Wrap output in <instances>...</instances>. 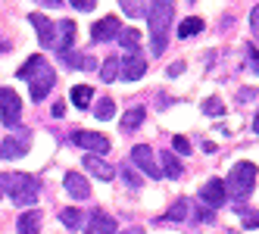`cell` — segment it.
<instances>
[{"label": "cell", "mask_w": 259, "mask_h": 234, "mask_svg": "<svg viewBox=\"0 0 259 234\" xmlns=\"http://www.w3.org/2000/svg\"><path fill=\"white\" fill-rule=\"evenodd\" d=\"M53 84H57V72H53L47 63H41L38 69L31 72V78H28V94L34 103H41L50 91H53Z\"/></svg>", "instance_id": "5b68a950"}, {"label": "cell", "mask_w": 259, "mask_h": 234, "mask_svg": "<svg viewBox=\"0 0 259 234\" xmlns=\"http://www.w3.org/2000/svg\"><path fill=\"white\" fill-rule=\"evenodd\" d=\"M72 144L75 147H81V150H94V153H106L113 144H109V137L106 134H97V131H72Z\"/></svg>", "instance_id": "30bf717a"}, {"label": "cell", "mask_w": 259, "mask_h": 234, "mask_svg": "<svg viewBox=\"0 0 259 234\" xmlns=\"http://www.w3.org/2000/svg\"><path fill=\"white\" fill-rule=\"evenodd\" d=\"M119 175H122V181H125L128 188H132V191H138V188L144 184V178L135 172V163H132V166H122V172H119Z\"/></svg>", "instance_id": "f1b7e54d"}, {"label": "cell", "mask_w": 259, "mask_h": 234, "mask_svg": "<svg viewBox=\"0 0 259 234\" xmlns=\"http://www.w3.org/2000/svg\"><path fill=\"white\" fill-rule=\"evenodd\" d=\"M122 31V22L116 19V16H103L100 22H94V28H91V41L94 44H106V41H116Z\"/></svg>", "instance_id": "8fae6325"}, {"label": "cell", "mask_w": 259, "mask_h": 234, "mask_svg": "<svg viewBox=\"0 0 259 234\" xmlns=\"http://www.w3.org/2000/svg\"><path fill=\"white\" fill-rule=\"evenodd\" d=\"M63 113H66V106H63V103H53V116L63 119Z\"/></svg>", "instance_id": "f35d334b"}, {"label": "cell", "mask_w": 259, "mask_h": 234, "mask_svg": "<svg viewBox=\"0 0 259 234\" xmlns=\"http://www.w3.org/2000/svg\"><path fill=\"white\" fill-rule=\"evenodd\" d=\"M240 219H244V228H259V212L253 209H240Z\"/></svg>", "instance_id": "d6a6232c"}, {"label": "cell", "mask_w": 259, "mask_h": 234, "mask_svg": "<svg viewBox=\"0 0 259 234\" xmlns=\"http://www.w3.org/2000/svg\"><path fill=\"white\" fill-rule=\"evenodd\" d=\"M7 50H10V44H7V41H0V53H7Z\"/></svg>", "instance_id": "7bdbcfd3"}, {"label": "cell", "mask_w": 259, "mask_h": 234, "mask_svg": "<svg viewBox=\"0 0 259 234\" xmlns=\"http://www.w3.org/2000/svg\"><path fill=\"white\" fill-rule=\"evenodd\" d=\"M94 116H97L100 122H106V119H113V116H116V103L109 100V97H100V103L94 106Z\"/></svg>", "instance_id": "83f0119b"}, {"label": "cell", "mask_w": 259, "mask_h": 234, "mask_svg": "<svg viewBox=\"0 0 259 234\" xmlns=\"http://www.w3.org/2000/svg\"><path fill=\"white\" fill-rule=\"evenodd\" d=\"M119 47L132 57V53H141V31H135V28H122L119 31Z\"/></svg>", "instance_id": "ffe728a7"}, {"label": "cell", "mask_w": 259, "mask_h": 234, "mask_svg": "<svg viewBox=\"0 0 259 234\" xmlns=\"http://www.w3.org/2000/svg\"><path fill=\"white\" fill-rule=\"evenodd\" d=\"M41 63H44V57H41V53H34V57H28V60L22 63V69H16V78H22V81H28V78H31V72L38 69Z\"/></svg>", "instance_id": "4316f807"}, {"label": "cell", "mask_w": 259, "mask_h": 234, "mask_svg": "<svg viewBox=\"0 0 259 234\" xmlns=\"http://www.w3.org/2000/svg\"><path fill=\"white\" fill-rule=\"evenodd\" d=\"M144 72H147L144 53H132V57H125V63H122V69H119V78H125V81H138V78H144Z\"/></svg>", "instance_id": "4fadbf2b"}, {"label": "cell", "mask_w": 259, "mask_h": 234, "mask_svg": "<svg viewBox=\"0 0 259 234\" xmlns=\"http://www.w3.org/2000/svg\"><path fill=\"white\" fill-rule=\"evenodd\" d=\"M119 7L125 10V16H128V19H144V16H147L144 0H119Z\"/></svg>", "instance_id": "484cf974"}, {"label": "cell", "mask_w": 259, "mask_h": 234, "mask_svg": "<svg viewBox=\"0 0 259 234\" xmlns=\"http://www.w3.org/2000/svg\"><path fill=\"white\" fill-rule=\"evenodd\" d=\"M188 209H191V203L181 197V200H175V206L162 215V222H184V219H188Z\"/></svg>", "instance_id": "cb8c5ba5"}, {"label": "cell", "mask_w": 259, "mask_h": 234, "mask_svg": "<svg viewBox=\"0 0 259 234\" xmlns=\"http://www.w3.org/2000/svg\"><path fill=\"white\" fill-rule=\"evenodd\" d=\"M144 119H147V110H144V106H132V110L125 113V119L119 122L122 134H132V131H138L141 125H144Z\"/></svg>", "instance_id": "ac0fdd59"}, {"label": "cell", "mask_w": 259, "mask_h": 234, "mask_svg": "<svg viewBox=\"0 0 259 234\" xmlns=\"http://www.w3.org/2000/svg\"><path fill=\"white\" fill-rule=\"evenodd\" d=\"M203 113L206 116H222L225 113V103H222L219 97H209V100H203Z\"/></svg>", "instance_id": "f546056e"}, {"label": "cell", "mask_w": 259, "mask_h": 234, "mask_svg": "<svg viewBox=\"0 0 259 234\" xmlns=\"http://www.w3.org/2000/svg\"><path fill=\"white\" fill-rule=\"evenodd\" d=\"M250 28H253V34L259 38V4L253 7V13H250Z\"/></svg>", "instance_id": "8d00e7d4"}, {"label": "cell", "mask_w": 259, "mask_h": 234, "mask_svg": "<svg viewBox=\"0 0 259 234\" xmlns=\"http://www.w3.org/2000/svg\"><path fill=\"white\" fill-rule=\"evenodd\" d=\"M84 234H116V219H109L106 212H94L84 225Z\"/></svg>", "instance_id": "5bb4252c"}, {"label": "cell", "mask_w": 259, "mask_h": 234, "mask_svg": "<svg viewBox=\"0 0 259 234\" xmlns=\"http://www.w3.org/2000/svg\"><path fill=\"white\" fill-rule=\"evenodd\" d=\"M159 166H162L165 178H181L184 175V166H181V159H175V150H165L159 156Z\"/></svg>", "instance_id": "d6986e66"}, {"label": "cell", "mask_w": 259, "mask_h": 234, "mask_svg": "<svg viewBox=\"0 0 259 234\" xmlns=\"http://www.w3.org/2000/svg\"><path fill=\"white\" fill-rule=\"evenodd\" d=\"M22 116V97L13 91V87H0V122L7 125V128H19V119Z\"/></svg>", "instance_id": "277c9868"}, {"label": "cell", "mask_w": 259, "mask_h": 234, "mask_svg": "<svg viewBox=\"0 0 259 234\" xmlns=\"http://www.w3.org/2000/svg\"><path fill=\"white\" fill-rule=\"evenodd\" d=\"M28 22L34 25V31H38V41H41L44 50H57V25H53L47 16L31 13V16H28Z\"/></svg>", "instance_id": "9c48e42d"}, {"label": "cell", "mask_w": 259, "mask_h": 234, "mask_svg": "<svg viewBox=\"0 0 259 234\" xmlns=\"http://www.w3.org/2000/svg\"><path fill=\"white\" fill-rule=\"evenodd\" d=\"M200 31H203V19L200 16H191V19H184L178 25V38H194V34H200Z\"/></svg>", "instance_id": "d4e9b609"}, {"label": "cell", "mask_w": 259, "mask_h": 234, "mask_svg": "<svg viewBox=\"0 0 259 234\" xmlns=\"http://www.w3.org/2000/svg\"><path fill=\"white\" fill-rule=\"evenodd\" d=\"M31 147V131H19L0 141V159H22Z\"/></svg>", "instance_id": "8992f818"}, {"label": "cell", "mask_w": 259, "mask_h": 234, "mask_svg": "<svg viewBox=\"0 0 259 234\" xmlns=\"http://www.w3.org/2000/svg\"><path fill=\"white\" fill-rule=\"evenodd\" d=\"M247 66L259 75V50H256V47H250V50H247Z\"/></svg>", "instance_id": "e575fe53"}, {"label": "cell", "mask_w": 259, "mask_h": 234, "mask_svg": "<svg viewBox=\"0 0 259 234\" xmlns=\"http://www.w3.org/2000/svg\"><path fill=\"white\" fill-rule=\"evenodd\" d=\"M132 163H135V169H141L147 178H162V169L156 166V156H153V150L147 147V144H138V147L132 150Z\"/></svg>", "instance_id": "ba28073f"}, {"label": "cell", "mask_w": 259, "mask_h": 234, "mask_svg": "<svg viewBox=\"0 0 259 234\" xmlns=\"http://www.w3.org/2000/svg\"><path fill=\"white\" fill-rule=\"evenodd\" d=\"M172 150H178L181 156H188V153H191V141L181 137V134H175V137H172Z\"/></svg>", "instance_id": "1f68e13d"}, {"label": "cell", "mask_w": 259, "mask_h": 234, "mask_svg": "<svg viewBox=\"0 0 259 234\" xmlns=\"http://www.w3.org/2000/svg\"><path fill=\"white\" fill-rule=\"evenodd\" d=\"M84 169H88L91 175H94V178H100V181H109V178H113V175H116V169H113V166H109V163H106V159H100V156H94V153H91V156H84Z\"/></svg>", "instance_id": "2e32d148"}, {"label": "cell", "mask_w": 259, "mask_h": 234, "mask_svg": "<svg viewBox=\"0 0 259 234\" xmlns=\"http://www.w3.org/2000/svg\"><path fill=\"white\" fill-rule=\"evenodd\" d=\"M225 200H228V188H225L222 178H209V181L200 188V203L203 206L219 209V206H225Z\"/></svg>", "instance_id": "52a82bcc"}, {"label": "cell", "mask_w": 259, "mask_h": 234, "mask_svg": "<svg viewBox=\"0 0 259 234\" xmlns=\"http://www.w3.org/2000/svg\"><path fill=\"white\" fill-rule=\"evenodd\" d=\"M253 97H256L253 87H240V91H237V103H247V100H253Z\"/></svg>", "instance_id": "74e56055"}, {"label": "cell", "mask_w": 259, "mask_h": 234, "mask_svg": "<svg viewBox=\"0 0 259 234\" xmlns=\"http://www.w3.org/2000/svg\"><path fill=\"white\" fill-rule=\"evenodd\" d=\"M0 191L10 194V200L16 206H34L41 197V178L25 172H7L0 175Z\"/></svg>", "instance_id": "7a4b0ae2"}, {"label": "cell", "mask_w": 259, "mask_h": 234, "mask_svg": "<svg viewBox=\"0 0 259 234\" xmlns=\"http://www.w3.org/2000/svg\"><path fill=\"white\" fill-rule=\"evenodd\" d=\"M253 131H256V134H259V113H256V116H253Z\"/></svg>", "instance_id": "b9f144b4"}, {"label": "cell", "mask_w": 259, "mask_h": 234, "mask_svg": "<svg viewBox=\"0 0 259 234\" xmlns=\"http://www.w3.org/2000/svg\"><path fill=\"white\" fill-rule=\"evenodd\" d=\"M41 222H44V215L38 209H28L16 219V231L19 234H41Z\"/></svg>", "instance_id": "9a60e30c"}, {"label": "cell", "mask_w": 259, "mask_h": 234, "mask_svg": "<svg viewBox=\"0 0 259 234\" xmlns=\"http://www.w3.org/2000/svg\"><path fill=\"white\" fill-rule=\"evenodd\" d=\"M256 172L259 169L253 163H237L231 169V175H228V181H225L228 197H234V200H247L250 191H253V184H256Z\"/></svg>", "instance_id": "3957f363"}, {"label": "cell", "mask_w": 259, "mask_h": 234, "mask_svg": "<svg viewBox=\"0 0 259 234\" xmlns=\"http://www.w3.org/2000/svg\"><path fill=\"white\" fill-rule=\"evenodd\" d=\"M63 188H66V194L72 197V200H88V197H91V184H88V178H84V175H78V172H66Z\"/></svg>", "instance_id": "7c38bea8"}, {"label": "cell", "mask_w": 259, "mask_h": 234, "mask_svg": "<svg viewBox=\"0 0 259 234\" xmlns=\"http://www.w3.org/2000/svg\"><path fill=\"white\" fill-rule=\"evenodd\" d=\"M69 4H72V7H75L78 13H91V10H94V7H97V0H69Z\"/></svg>", "instance_id": "836d02e7"}, {"label": "cell", "mask_w": 259, "mask_h": 234, "mask_svg": "<svg viewBox=\"0 0 259 234\" xmlns=\"http://www.w3.org/2000/svg\"><path fill=\"white\" fill-rule=\"evenodd\" d=\"M119 69H122V63H119L116 57H106V60H103V69H97V72H100V81H106V84L116 81V78H119Z\"/></svg>", "instance_id": "603a6c76"}, {"label": "cell", "mask_w": 259, "mask_h": 234, "mask_svg": "<svg viewBox=\"0 0 259 234\" xmlns=\"http://www.w3.org/2000/svg\"><path fill=\"white\" fill-rule=\"evenodd\" d=\"M44 7H50V10H57V7H63V0H41Z\"/></svg>", "instance_id": "ab89813d"}, {"label": "cell", "mask_w": 259, "mask_h": 234, "mask_svg": "<svg viewBox=\"0 0 259 234\" xmlns=\"http://www.w3.org/2000/svg\"><path fill=\"white\" fill-rule=\"evenodd\" d=\"M194 222H203V225H212L215 222V212L209 206H197L194 209Z\"/></svg>", "instance_id": "4dcf8cb0"}, {"label": "cell", "mask_w": 259, "mask_h": 234, "mask_svg": "<svg viewBox=\"0 0 259 234\" xmlns=\"http://www.w3.org/2000/svg\"><path fill=\"white\" fill-rule=\"evenodd\" d=\"M75 22L72 19H63L60 25H57V53H63V50H72V44H75Z\"/></svg>", "instance_id": "e0dca14e"}, {"label": "cell", "mask_w": 259, "mask_h": 234, "mask_svg": "<svg viewBox=\"0 0 259 234\" xmlns=\"http://www.w3.org/2000/svg\"><path fill=\"white\" fill-rule=\"evenodd\" d=\"M119 234H144V228H138V225H132V228H125V231H119Z\"/></svg>", "instance_id": "60d3db41"}, {"label": "cell", "mask_w": 259, "mask_h": 234, "mask_svg": "<svg viewBox=\"0 0 259 234\" xmlns=\"http://www.w3.org/2000/svg\"><path fill=\"white\" fill-rule=\"evenodd\" d=\"M150 53L162 57L165 44H169V31H172V19H175V0H150Z\"/></svg>", "instance_id": "6da1fadb"}, {"label": "cell", "mask_w": 259, "mask_h": 234, "mask_svg": "<svg viewBox=\"0 0 259 234\" xmlns=\"http://www.w3.org/2000/svg\"><path fill=\"white\" fill-rule=\"evenodd\" d=\"M60 222H63L69 231H78V228H84V212H81V209H63V212H60Z\"/></svg>", "instance_id": "7402d4cb"}, {"label": "cell", "mask_w": 259, "mask_h": 234, "mask_svg": "<svg viewBox=\"0 0 259 234\" xmlns=\"http://www.w3.org/2000/svg\"><path fill=\"white\" fill-rule=\"evenodd\" d=\"M181 72H184V63H181V60H175V63H169V69H165V75H169V78H178Z\"/></svg>", "instance_id": "d590c367"}, {"label": "cell", "mask_w": 259, "mask_h": 234, "mask_svg": "<svg viewBox=\"0 0 259 234\" xmlns=\"http://www.w3.org/2000/svg\"><path fill=\"white\" fill-rule=\"evenodd\" d=\"M91 97H94V91H91L88 84H75V87L69 91V100L75 103L78 110H88V106H91Z\"/></svg>", "instance_id": "44dd1931"}]
</instances>
